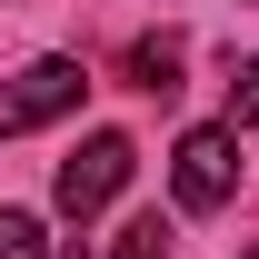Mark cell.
I'll use <instances>...</instances> for the list:
<instances>
[{
  "instance_id": "4",
  "label": "cell",
  "mask_w": 259,
  "mask_h": 259,
  "mask_svg": "<svg viewBox=\"0 0 259 259\" xmlns=\"http://www.w3.org/2000/svg\"><path fill=\"white\" fill-rule=\"evenodd\" d=\"M130 80H140V90H180V40H130Z\"/></svg>"
},
{
  "instance_id": "3",
  "label": "cell",
  "mask_w": 259,
  "mask_h": 259,
  "mask_svg": "<svg viewBox=\"0 0 259 259\" xmlns=\"http://www.w3.org/2000/svg\"><path fill=\"white\" fill-rule=\"evenodd\" d=\"M169 190H180V209H220V199L239 190V130H229V120L180 130V150H169Z\"/></svg>"
},
{
  "instance_id": "7",
  "label": "cell",
  "mask_w": 259,
  "mask_h": 259,
  "mask_svg": "<svg viewBox=\"0 0 259 259\" xmlns=\"http://www.w3.org/2000/svg\"><path fill=\"white\" fill-rule=\"evenodd\" d=\"M110 259H169V239H160V220H130L120 239H110Z\"/></svg>"
},
{
  "instance_id": "6",
  "label": "cell",
  "mask_w": 259,
  "mask_h": 259,
  "mask_svg": "<svg viewBox=\"0 0 259 259\" xmlns=\"http://www.w3.org/2000/svg\"><path fill=\"white\" fill-rule=\"evenodd\" d=\"M229 130H259V60L229 70Z\"/></svg>"
},
{
  "instance_id": "1",
  "label": "cell",
  "mask_w": 259,
  "mask_h": 259,
  "mask_svg": "<svg viewBox=\"0 0 259 259\" xmlns=\"http://www.w3.org/2000/svg\"><path fill=\"white\" fill-rule=\"evenodd\" d=\"M130 169H140V150H130L120 130H90L80 150L60 160V180H50V199H60V220H100L110 199L130 190Z\"/></svg>"
},
{
  "instance_id": "2",
  "label": "cell",
  "mask_w": 259,
  "mask_h": 259,
  "mask_svg": "<svg viewBox=\"0 0 259 259\" xmlns=\"http://www.w3.org/2000/svg\"><path fill=\"white\" fill-rule=\"evenodd\" d=\"M80 90H90V70H80V60H60V50H50V60H30L10 90H0V140H30V130L70 120V110H80Z\"/></svg>"
},
{
  "instance_id": "8",
  "label": "cell",
  "mask_w": 259,
  "mask_h": 259,
  "mask_svg": "<svg viewBox=\"0 0 259 259\" xmlns=\"http://www.w3.org/2000/svg\"><path fill=\"white\" fill-rule=\"evenodd\" d=\"M249 259H259V239H249Z\"/></svg>"
},
{
  "instance_id": "5",
  "label": "cell",
  "mask_w": 259,
  "mask_h": 259,
  "mask_svg": "<svg viewBox=\"0 0 259 259\" xmlns=\"http://www.w3.org/2000/svg\"><path fill=\"white\" fill-rule=\"evenodd\" d=\"M0 259H60V249H50V229L30 209H0Z\"/></svg>"
}]
</instances>
